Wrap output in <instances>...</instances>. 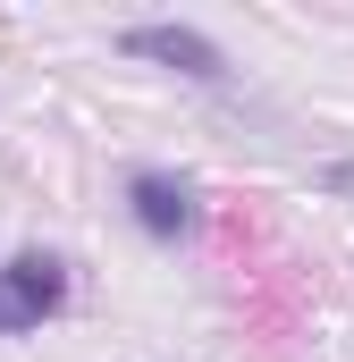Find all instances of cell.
I'll return each instance as SVG.
<instances>
[{
    "label": "cell",
    "instance_id": "cell-1",
    "mask_svg": "<svg viewBox=\"0 0 354 362\" xmlns=\"http://www.w3.org/2000/svg\"><path fill=\"white\" fill-rule=\"evenodd\" d=\"M59 303H68V262L59 253H8L0 262V337L42 329Z\"/></svg>",
    "mask_w": 354,
    "mask_h": 362
},
{
    "label": "cell",
    "instance_id": "cell-2",
    "mask_svg": "<svg viewBox=\"0 0 354 362\" xmlns=\"http://www.w3.org/2000/svg\"><path fill=\"white\" fill-rule=\"evenodd\" d=\"M127 211H135V228L152 245H177V236H194L202 194H194V177H177V169H135L127 177Z\"/></svg>",
    "mask_w": 354,
    "mask_h": 362
},
{
    "label": "cell",
    "instance_id": "cell-3",
    "mask_svg": "<svg viewBox=\"0 0 354 362\" xmlns=\"http://www.w3.org/2000/svg\"><path fill=\"white\" fill-rule=\"evenodd\" d=\"M118 51H127V59H161V68H177V76H194V85H228L219 42H202L194 25H127Z\"/></svg>",
    "mask_w": 354,
    "mask_h": 362
}]
</instances>
